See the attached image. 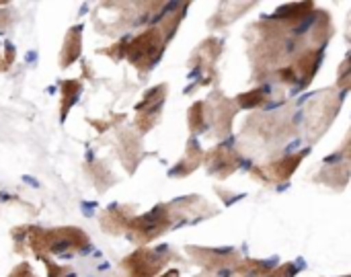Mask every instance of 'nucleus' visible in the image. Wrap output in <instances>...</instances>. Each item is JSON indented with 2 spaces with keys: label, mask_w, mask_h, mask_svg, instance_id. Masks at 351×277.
I'll return each mask as SVG.
<instances>
[{
  "label": "nucleus",
  "mask_w": 351,
  "mask_h": 277,
  "mask_svg": "<svg viewBox=\"0 0 351 277\" xmlns=\"http://www.w3.org/2000/svg\"><path fill=\"white\" fill-rule=\"evenodd\" d=\"M12 239L19 253H33L45 257V253H64V251H82L88 247V237L80 228H53L43 230L37 226H21L12 230Z\"/></svg>",
  "instance_id": "nucleus-1"
},
{
  "label": "nucleus",
  "mask_w": 351,
  "mask_h": 277,
  "mask_svg": "<svg viewBox=\"0 0 351 277\" xmlns=\"http://www.w3.org/2000/svg\"><path fill=\"white\" fill-rule=\"evenodd\" d=\"M165 41H167V35L162 33L160 27L148 29L128 43L125 58L138 70H150L154 66V62L160 58V53L165 49Z\"/></svg>",
  "instance_id": "nucleus-2"
},
{
  "label": "nucleus",
  "mask_w": 351,
  "mask_h": 277,
  "mask_svg": "<svg viewBox=\"0 0 351 277\" xmlns=\"http://www.w3.org/2000/svg\"><path fill=\"white\" fill-rule=\"evenodd\" d=\"M169 226H171V212L167 206H158L150 214L134 218L130 222L128 232L138 245H148L150 241L160 237Z\"/></svg>",
  "instance_id": "nucleus-3"
},
{
  "label": "nucleus",
  "mask_w": 351,
  "mask_h": 277,
  "mask_svg": "<svg viewBox=\"0 0 351 277\" xmlns=\"http://www.w3.org/2000/svg\"><path fill=\"white\" fill-rule=\"evenodd\" d=\"M165 263V257H160L156 251L142 247L123 261V267L128 269L130 277H154Z\"/></svg>",
  "instance_id": "nucleus-4"
},
{
  "label": "nucleus",
  "mask_w": 351,
  "mask_h": 277,
  "mask_svg": "<svg viewBox=\"0 0 351 277\" xmlns=\"http://www.w3.org/2000/svg\"><path fill=\"white\" fill-rule=\"evenodd\" d=\"M165 95H167L165 84H160V86H156V88H152L150 93L144 95V101L136 107V111H138L136 125L140 128V132H148L156 123L160 105L165 103Z\"/></svg>",
  "instance_id": "nucleus-5"
},
{
  "label": "nucleus",
  "mask_w": 351,
  "mask_h": 277,
  "mask_svg": "<svg viewBox=\"0 0 351 277\" xmlns=\"http://www.w3.org/2000/svg\"><path fill=\"white\" fill-rule=\"evenodd\" d=\"M132 210L125 208V206H115V208H109L103 216H101V226L105 232H113V234H119L123 230L130 228V222H132Z\"/></svg>",
  "instance_id": "nucleus-6"
},
{
  "label": "nucleus",
  "mask_w": 351,
  "mask_h": 277,
  "mask_svg": "<svg viewBox=\"0 0 351 277\" xmlns=\"http://www.w3.org/2000/svg\"><path fill=\"white\" fill-rule=\"evenodd\" d=\"M82 51V27H72L64 39V45H62V56H60V66H70L72 62L78 60Z\"/></svg>",
  "instance_id": "nucleus-7"
},
{
  "label": "nucleus",
  "mask_w": 351,
  "mask_h": 277,
  "mask_svg": "<svg viewBox=\"0 0 351 277\" xmlns=\"http://www.w3.org/2000/svg\"><path fill=\"white\" fill-rule=\"evenodd\" d=\"M208 165H210V171H212V173H220V167H224V173H222V175L226 177V175H230V173L239 167V156H237V152H234L232 148L220 146V148H216V150L210 154Z\"/></svg>",
  "instance_id": "nucleus-8"
},
{
  "label": "nucleus",
  "mask_w": 351,
  "mask_h": 277,
  "mask_svg": "<svg viewBox=\"0 0 351 277\" xmlns=\"http://www.w3.org/2000/svg\"><path fill=\"white\" fill-rule=\"evenodd\" d=\"M80 91H82V84L78 80H72V78L70 80H64V84H62V107H60L62 119H66V115H68L70 107L76 103Z\"/></svg>",
  "instance_id": "nucleus-9"
},
{
  "label": "nucleus",
  "mask_w": 351,
  "mask_h": 277,
  "mask_svg": "<svg viewBox=\"0 0 351 277\" xmlns=\"http://www.w3.org/2000/svg\"><path fill=\"white\" fill-rule=\"evenodd\" d=\"M302 156L304 154H296V156H288V158H284L280 162H274L271 167H267V173L271 171L276 181H284L294 173V169L298 167V160H302Z\"/></svg>",
  "instance_id": "nucleus-10"
},
{
  "label": "nucleus",
  "mask_w": 351,
  "mask_h": 277,
  "mask_svg": "<svg viewBox=\"0 0 351 277\" xmlns=\"http://www.w3.org/2000/svg\"><path fill=\"white\" fill-rule=\"evenodd\" d=\"M199 162H202V150L197 148V144H189V148H187V156L179 162V167L173 171V175H185V173H191Z\"/></svg>",
  "instance_id": "nucleus-11"
},
{
  "label": "nucleus",
  "mask_w": 351,
  "mask_h": 277,
  "mask_svg": "<svg viewBox=\"0 0 351 277\" xmlns=\"http://www.w3.org/2000/svg\"><path fill=\"white\" fill-rule=\"evenodd\" d=\"M206 105L204 103H195L191 109H189V128L191 132H199L206 123Z\"/></svg>",
  "instance_id": "nucleus-12"
},
{
  "label": "nucleus",
  "mask_w": 351,
  "mask_h": 277,
  "mask_svg": "<svg viewBox=\"0 0 351 277\" xmlns=\"http://www.w3.org/2000/svg\"><path fill=\"white\" fill-rule=\"evenodd\" d=\"M43 263H45V269H47V277H74L70 267L58 265V263H53L49 257H43Z\"/></svg>",
  "instance_id": "nucleus-13"
},
{
  "label": "nucleus",
  "mask_w": 351,
  "mask_h": 277,
  "mask_svg": "<svg viewBox=\"0 0 351 277\" xmlns=\"http://www.w3.org/2000/svg\"><path fill=\"white\" fill-rule=\"evenodd\" d=\"M267 99H265V91H253V93H249V95H241V99H239V103L243 105V107H259V105H263Z\"/></svg>",
  "instance_id": "nucleus-14"
},
{
  "label": "nucleus",
  "mask_w": 351,
  "mask_h": 277,
  "mask_svg": "<svg viewBox=\"0 0 351 277\" xmlns=\"http://www.w3.org/2000/svg\"><path fill=\"white\" fill-rule=\"evenodd\" d=\"M12 62H14V47L10 43L0 45V72L8 70Z\"/></svg>",
  "instance_id": "nucleus-15"
},
{
  "label": "nucleus",
  "mask_w": 351,
  "mask_h": 277,
  "mask_svg": "<svg viewBox=\"0 0 351 277\" xmlns=\"http://www.w3.org/2000/svg\"><path fill=\"white\" fill-rule=\"evenodd\" d=\"M339 86L341 88H351V56L343 62L339 70Z\"/></svg>",
  "instance_id": "nucleus-16"
},
{
  "label": "nucleus",
  "mask_w": 351,
  "mask_h": 277,
  "mask_svg": "<svg viewBox=\"0 0 351 277\" xmlns=\"http://www.w3.org/2000/svg\"><path fill=\"white\" fill-rule=\"evenodd\" d=\"M8 277H35V274L31 272L29 263H27V261H23L21 265H16V267L10 272V276Z\"/></svg>",
  "instance_id": "nucleus-17"
},
{
  "label": "nucleus",
  "mask_w": 351,
  "mask_h": 277,
  "mask_svg": "<svg viewBox=\"0 0 351 277\" xmlns=\"http://www.w3.org/2000/svg\"><path fill=\"white\" fill-rule=\"evenodd\" d=\"M294 265H282L276 269V274H271V277H292L294 276Z\"/></svg>",
  "instance_id": "nucleus-18"
},
{
  "label": "nucleus",
  "mask_w": 351,
  "mask_h": 277,
  "mask_svg": "<svg viewBox=\"0 0 351 277\" xmlns=\"http://www.w3.org/2000/svg\"><path fill=\"white\" fill-rule=\"evenodd\" d=\"M12 23V19H10V12H0V33L8 27Z\"/></svg>",
  "instance_id": "nucleus-19"
},
{
  "label": "nucleus",
  "mask_w": 351,
  "mask_h": 277,
  "mask_svg": "<svg viewBox=\"0 0 351 277\" xmlns=\"http://www.w3.org/2000/svg\"><path fill=\"white\" fill-rule=\"evenodd\" d=\"M346 154H348V156L351 158V138H350V142L346 144Z\"/></svg>",
  "instance_id": "nucleus-20"
},
{
  "label": "nucleus",
  "mask_w": 351,
  "mask_h": 277,
  "mask_svg": "<svg viewBox=\"0 0 351 277\" xmlns=\"http://www.w3.org/2000/svg\"><path fill=\"white\" fill-rule=\"evenodd\" d=\"M162 277H179V274L177 272H169V274H165Z\"/></svg>",
  "instance_id": "nucleus-21"
}]
</instances>
